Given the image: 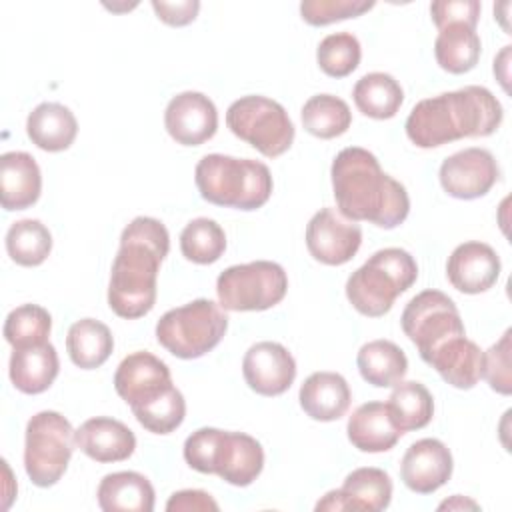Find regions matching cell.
<instances>
[{"label": "cell", "instance_id": "cell-28", "mask_svg": "<svg viewBox=\"0 0 512 512\" xmlns=\"http://www.w3.org/2000/svg\"><path fill=\"white\" fill-rule=\"evenodd\" d=\"M356 364L360 376L376 388L396 386L408 372V358L404 350L390 340L366 342L358 350Z\"/></svg>", "mask_w": 512, "mask_h": 512}, {"label": "cell", "instance_id": "cell-40", "mask_svg": "<svg viewBox=\"0 0 512 512\" xmlns=\"http://www.w3.org/2000/svg\"><path fill=\"white\" fill-rule=\"evenodd\" d=\"M510 336H512V330L508 328L502 334V338L484 352V366H482V376L488 380L490 388L504 396L512 392Z\"/></svg>", "mask_w": 512, "mask_h": 512}, {"label": "cell", "instance_id": "cell-33", "mask_svg": "<svg viewBox=\"0 0 512 512\" xmlns=\"http://www.w3.org/2000/svg\"><path fill=\"white\" fill-rule=\"evenodd\" d=\"M300 116L304 130L322 140L342 136L352 124V112L348 104L332 94H316L308 98Z\"/></svg>", "mask_w": 512, "mask_h": 512}, {"label": "cell", "instance_id": "cell-29", "mask_svg": "<svg viewBox=\"0 0 512 512\" xmlns=\"http://www.w3.org/2000/svg\"><path fill=\"white\" fill-rule=\"evenodd\" d=\"M70 360L82 370L100 368L114 350V338L106 324L94 318L76 320L66 336Z\"/></svg>", "mask_w": 512, "mask_h": 512}, {"label": "cell", "instance_id": "cell-6", "mask_svg": "<svg viewBox=\"0 0 512 512\" xmlns=\"http://www.w3.org/2000/svg\"><path fill=\"white\" fill-rule=\"evenodd\" d=\"M418 278L414 256L402 248L374 252L346 282V298L364 316L378 318L390 312L394 300Z\"/></svg>", "mask_w": 512, "mask_h": 512}, {"label": "cell", "instance_id": "cell-38", "mask_svg": "<svg viewBox=\"0 0 512 512\" xmlns=\"http://www.w3.org/2000/svg\"><path fill=\"white\" fill-rule=\"evenodd\" d=\"M136 420L154 434H170L174 432L186 416V402L182 392L172 386L166 394H162L158 400L132 410Z\"/></svg>", "mask_w": 512, "mask_h": 512}, {"label": "cell", "instance_id": "cell-34", "mask_svg": "<svg viewBox=\"0 0 512 512\" xmlns=\"http://www.w3.org/2000/svg\"><path fill=\"white\" fill-rule=\"evenodd\" d=\"M50 250L52 234L40 220H18L6 232V252L20 266H40Z\"/></svg>", "mask_w": 512, "mask_h": 512}, {"label": "cell", "instance_id": "cell-35", "mask_svg": "<svg viewBox=\"0 0 512 512\" xmlns=\"http://www.w3.org/2000/svg\"><path fill=\"white\" fill-rule=\"evenodd\" d=\"M50 330L52 316L38 304H22L14 308L4 322V338L12 348L46 344Z\"/></svg>", "mask_w": 512, "mask_h": 512}, {"label": "cell", "instance_id": "cell-4", "mask_svg": "<svg viewBox=\"0 0 512 512\" xmlns=\"http://www.w3.org/2000/svg\"><path fill=\"white\" fill-rule=\"evenodd\" d=\"M200 196L216 206L256 210L272 194V174L266 164L226 154H206L194 170Z\"/></svg>", "mask_w": 512, "mask_h": 512}, {"label": "cell", "instance_id": "cell-18", "mask_svg": "<svg viewBox=\"0 0 512 512\" xmlns=\"http://www.w3.org/2000/svg\"><path fill=\"white\" fill-rule=\"evenodd\" d=\"M452 454L444 442L422 438L410 444L400 464V478L416 494H432L452 476Z\"/></svg>", "mask_w": 512, "mask_h": 512}, {"label": "cell", "instance_id": "cell-37", "mask_svg": "<svg viewBox=\"0 0 512 512\" xmlns=\"http://www.w3.org/2000/svg\"><path fill=\"white\" fill-rule=\"evenodd\" d=\"M362 58V48L352 32L328 34L316 50L318 66L332 78H344L352 74Z\"/></svg>", "mask_w": 512, "mask_h": 512}, {"label": "cell", "instance_id": "cell-43", "mask_svg": "<svg viewBox=\"0 0 512 512\" xmlns=\"http://www.w3.org/2000/svg\"><path fill=\"white\" fill-rule=\"evenodd\" d=\"M166 510L168 512H190V510H200V512H208V510H218L216 500L204 492V490H180L174 492L170 496V500L166 502Z\"/></svg>", "mask_w": 512, "mask_h": 512}, {"label": "cell", "instance_id": "cell-5", "mask_svg": "<svg viewBox=\"0 0 512 512\" xmlns=\"http://www.w3.org/2000/svg\"><path fill=\"white\" fill-rule=\"evenodd\" d=\"M184 460L196 472L216 474L232 486H248L264 468V450L250 434L198 428L184 442Z\"/></svg>", "mask_w": 512, "mask_h": 512}, {"label": "cell", "instance_id": "cell-27", "mask_svg": "<svg viewBox=\"0 0 512 512\" xmlns=\"http://www.w3.org/2000/svg\"><path fill=\"white\" fill-rule=\"evenodd\" d=\"M26 134L40 150L62 152L72 146L78 134V122L64 104L42 102L28 114Z\"/></svg>", "mask_w": 512, "mask_h": 512}, {"label": "cell", "instance_id": "cell-9", "mask_svg": "<svg viewBox=\"0 0 512 512\" xmlns=\"http://www.w3.org/2000/svg\"><path fill=\"white\" fill-rule=\"evenodd\" d=\"M226 126L266 158L282 156L294 142V124L284 106L258 94L234 100L226 110Z\"/></svg>", "mask_w": 512, "mask_h": 512}, {"label": "cell", "instance_id": "cell-25", "mask_svg": "<svg viewBox=\"0 0 512 512\" xmlns=\"http://www.w3.org/2000/svg\"><path fill=\"white\" fill-rule=\"evenodd\" d=\"M60 370L56 348L46 342L40 346L14 348L10 356V380L24 394H40L52 386Z\"/></svg>", "mask_w": 512, "mask_h": 512}, {"label": "cell", "instance_id": "cell-10", "mask_svg": "<svg viewBox=\"0 0 512 512\" xmlns=\"http://www.w3.org/2000/svg\"><path fill=\"white\" fill-rule=\"evenodd\" d=\"M288 276L270 260H256L226 268L216 280L218 304L232 312H260L284 300Z\"/></svg>", "mask_w": 512, "mask_h": 512}, {"label": "cell", "instance_id": "cell-3", "mask_svg": "<svg viewBox=\"0 0 512 512\" xmlns=\"http://www.w3.org/2000/svg\"><path fill=\"white\" fill-rule=\"evenodd\" d=\"M502 104L484 86H464L420 100L406 118V136L418 148H438L460 138L490 136L502 124Z\"/></svg>", "mask_w": 512, "mask_h": 512}, {"label": "cell", "instance_id": "cell-16", "mask_svg": "<svg viewBox=\"0 0 512 512\" xmlns=\"http://www.w3.org/2000/svg\"><path fill=\"white\" fill-rule=\"evenodd\" d=\"M246 384L260 396L284 394L296 378V362L288 348L278 342L252 344L242 360Z\"/></svg>", "mask_w": 512, "mask_h": 512}, {"label": "cell", "instance_id": "cell-14", "mask_svg": "<svg viewBox=\"0 0 512 512\" xmlns=\"http://www.w3.org/2000/svg\"><path fill=\"white\" fill-rule=\"evenodd\" d=\"M170 368L150 352H132L116 368L114 388L132 408H142L172 388Z\"/></svg>", "mask_w": 512, "mask_h": 512}, {"label": "cell", "instance_id": "cell-2", "mask_svg": "<svg viewBox=\"0 0 512 512\" xmlns=\"http://www.w3.org/2000/svg\"><path fill=\"white\" fill-rule=\"evenodd\" d=\"M168 250V230L156 218L138 216L122 230L108 284V306L116 316L134 320L154 308L156 276Z\"/></svg>", "mask_w": 512, "mask_h": 512}, {"label": "cell", "instance_id": "cell-17", "mask_svg": "<svg viewBox=\"0 0 512 512\" xmlns=\"http://www.w3.org/2000/svg\"><path fill=\"white\" fill-rule=\"evenodd\" d=\"M392 500V480L388 472L380 468H356L346 478L342 488L330 490L316 510H364L380 512L388 508Z\"/></svg>", "mask_w": 512, "mask_h": 512}, {"label": "cell", "instance_id": "cell-41", "mask_svg": "<svg viewBox=\"0 0 512 512\" xmlns=\"http://www.w3.org/2000/svg\"><path fill=\"white\" fill-rule=\"evenodd\" d=\"M480 10L482 6L478 0H442L430 4V14L438 30L448 24H466L476 28Z\"/></svg>", "mask_w": 512, "mask_h": 512}, {"label": "cell", "instance_id": "cell-22", "mask_svg": "<svg viewBox=\"0 0 512 512\" xmlns=\"http://www.w3.org/2000/svg\"><path fill=\"white\" fill-rule=\"evenodd\" d=\"M42 174L28 152H4L0 156V202L2 208L26 210L38 202Z\"/></svg>", "mask_w": 512, "mask_h": 512}, {"label": "cell", "instance_id": "cell-36", "mask_svg": "<svg viewBox=\"0 0 512 512\" xmlns=\"http://www.w3.org/2000/svg\"><path fill=\"white\" fill-rule=\"evenodd\" d=\"M180 250L194 264H212L226 250V234L216 220L194 218L180 234Z\"/></svg>", "mask_w": 512, "mask_h": 512}, {"label": "cell", "instance_id": "cell-31", "mask_svg": "<svg viewBox=\"0 0 512 512\" xmlns=\"http://www.w3.org/2000/svg\"><path fill=\"white\" fill-rule=\"evenodd\" d=\"M480 36L466 24H448L440 28L434 42V56L442 70L450 74L470 72L480 60Z\"/></svg>", "mask_w": 512, "mask_h": 512}, {"label": "cell", "instance_id": "cell-11", "mask_svg": "<svg viewBox=\"0 0 512 512\" xmlns=\"http://www.w3.org/2000/svg\"><path fill=\"white\" fill-rule=\"evenodd\" d=\"M400 324L404 334L416 344L422 360L442 342L466 334L454 300L440 290L416 294L406 304Z\"/></svg>", "mask_w": 512, "mask_h": 512}, {"label": "cell", "instance_id": "cell-13", "mask_svg": "<svg viewBox=\"0 0 512 512\" xmlns=\"http://www.w3.org/2000/svg\"><path fill=\"white\" fill-rule=\"evenodd\" d=\"M362 244V230L334 208L318 210L306 226V246L314 260L340 266L354 258Z\"/></svg>", "mask_w": 512, "mask_h": 512}, {"label": "cell", "instance_id": "cell-15", "mask_svg": "<svg viewBox=\"0 0 512 512\" xmlns=\"http://www.w3.org/2000/svg\"><path fill=\"white\" fill-rule=\"evenodd\" d=\"M164 126L178 144L200 146L216 134L218 110L202 92H180L166 106Z\"/></svg>", "mask_w": 512, "mask_h": 512}, {"label": "cell", "instance_id": "cell-42", "mask_svg": "<svg viewBox=\"0 0 512 512\" xmlns=\"http://www.w3.org/2000/svg\"><path fill=\"white\" fill-rule=\"evenodd\" d=\"M152 8L156 16L168 24V26H186L196 20L200 2L198 0H178V2H166V0H152Z\"/></svg>", "mask_w": 512, "mask_h": 512}, {"label": "cell", "instance_id": "cell-30", "mask_svg": "<svg viewBox=\"0 0 512 512\" xmlns=\"http://www.w3.org/2000/svg\"><path fill=\"white\" fill-rule=\"evenodd\" d=\"M356 108L374 120H388L396 116L404 102V90L400 82L386 72L364 74L352 90Z\"/></svg>", "mask_w": 512, "mask_h": 512}, {"label": "cell", "instance_id": "cell-21", "mask_svg": "<svg viewBox=\"0 0 512 512\" xmlns=\"http://www.w3.org/2000/svg\"><path fill=\"white\" fill-rule=\"evenodd\" d=\"M76 446L96 462H122L134 454L136 436L120 420L96 416L86 420L74 434Z\"/></svg>", "mask_w": 512, "mask_h": 512}, {"label": "cell", "instance_id": "cell-39", "mask_svg": "<svg viewBox=\"0 0 512 512\" xmlns=\"http://www.w3.org/2000/svg\"><path fill=\"white\" fill-rule=\"evenodd\" d=\"M372 8L374 2L366 0H304L300 4V14L310 26H328L338 20L362 16Z\"/></svg>", "mask_w": 512, "mask_h": 512}, {"label": "cell", "instance_id": "cell-8", "mask_svg": "<svg viewBox=\"0 0 512 512\" xmlns=\"http://www.w3.org/2000/svg\"><path fill=\"white\" fill-rule=\"evenodd\" d=\"M72 424L54 410L34 414L26 424L24 468L32 484L54 486L66 472L76 438Z\"/></svg>", "mask_w": 512, "mask_h": 512}, {"label": "cell", "instance_id": "cell-19", "mask_svg": "<svg viewBox=\"0 0 512 512\" xmlns=\"http://www.w3.org/2000/svg\"><path fill=\"white\" fill-rule=\"evenodd\" d=\"M500 268V258L492 246L470 240L452 250L446 262V276L456 290L480 294L496 284Z\"/></svg>", "mask_w": 512, "mask_h": 512}, {"label": "cell", "instance_id": "cell-20", "mask_svg": "<svg viewBox=\"0 0 512 512\" xmlns=\"http://www.w3.org/2000/svg\"><path fill=\"white\" fill-rule=\"evenodd\" d=\"M424 362L432 366L450 386L470 390L482 378L484 352L464 334L442 342L424 358Z\"/></svg>", "mask_w": 512, "mask_h": 512}, {"label": "cell", "instance_id": "cell-23", "mask_svg": "<svg viewBox=\"0 0 512 512\" xmlns=\"http://www.w3.org/2000/svg\"><path fill=\"white\" fill-rule=\"evenodd\" d=\"M298 400L312 420L332 422L348 412L352 394L346 378L338 372H314L302 382Z\"/></svg>", "mask_w": 512, "mask_h": 512}, {"label": "cell", "instance_id": "cell-1", "mask_svg": "<svg viewBox=\"0 0 512 512\" xmlns=\"http://www.w3.org/2000/svg\"><path fill=\"white\" fill-rule=\"evenodd\" d=\"M338 212L352 222H372L392 230L410 212V198L398 180L382 172L378 158L360 146L336 154L330 168Z\"/></svg>", "mask_w": 512, "mask_h": 512}, {"label": "cell", "instance_id": "cell-12", "mask_svg": "<svg viewBox=\"0 0 512 512\" xmlns=\"http://www.w3.org/2000/svg\"><path fill=\"white\" fill-rule=\"evenodd\" d=\"M444 192L458 200H474L492 190L500 178L496 158L486 148H464L448 156L438 172Z\"/></svg>", "mask_w": 512, "mask_h": 512}, {"label": "cell", "instance_id": "cell-44", "mask_svg": "<svg viewBox=\"0 0 512 512\" xmlns=\"http://www.w3.org/2000/svg\"><path fill=\"white\" fill-rule=\"evenodd\" d=\"M440 510H444V508H448V510H462V508H472V510H478V504L476 502H472V500H468V498H464V496H452L450 500H444L440 506H438Z\"/></svg>", "mask_w": 512, "mask_h": 512}, {"label": "cell", "instance_id": "cell-32", "mask_svg": "<svg viewBox=\"0 0 512 512\" xmlns=\"http://www.w3.org/2000/svg\"><path fill=\"white\" fill-rule=\"evenodd\" d=\"M394 426L404 434L430 424L434 416V400L420 382H398L386 402Z\"/></svg>", "mask_w": 512, "mask_h": 512}, {"label": "cell", "instance_id": "cell-26", "mask_svg": "<svg viewBox=\"0 0 512 512\" xmlns=\"http://www.w3.org/2000/svg\"><path fill=\"white\" fill-rule=\"evenodd\" d=\"M98 506L104 512H152L154 488L138 472L124 470L106 474L98 484Z\"/></svg>", "mask_w": 512, "mask_h": 512}, {"label": "cell", "instance_id": "cell-24", "mask_svg": "<svg viewBox=\"0 0 512 512\" xmlns=\"http://www.w3.org/2000/svg\"><path fill=\"white\" fill-rule=\"evenodd\" d=\"M348 440L360 452H386L396 446L402 432L394 426L384 402H366L358 406L346 424Z\"/></svg>", "mask_w": 512, "mask_h": 512}, {"label": "cell", "instance_id": "cell-7", "mask_svg": "<svg viewBox=\"0 0 512 512\" xmlns=\"http://www.w3.org/2000/svg\"><path fill=\"white\" fill-rule=\"evenodd\" d=\"M228 330V316L222 306L198 298L172 308L156 324V340L176 358H200L220 344Z\"/></svg>", "mask_w": 512, "mask_h": 512}]
</instances>
